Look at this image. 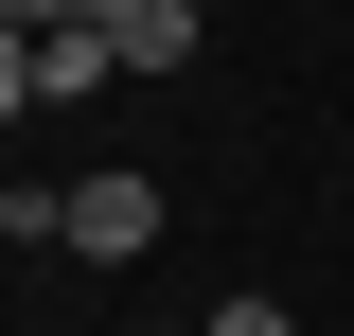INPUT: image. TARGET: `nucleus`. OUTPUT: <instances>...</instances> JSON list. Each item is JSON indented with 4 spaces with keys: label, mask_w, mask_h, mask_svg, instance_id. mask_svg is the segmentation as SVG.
<instances>
[{
    "label": "nucleus",
    "mask_w": 354,
    "mask_h": 336,
    "mask_svg": "<svg viewBox=\"0 0 354 336\" xmlns=\"http://www.w3.org/2000/svg\"><path fill=\"white\" fill-rule=\"evenodd\" d=\"M71 248H88V265H142V248H160V177H124V160L71 177Z\"/></svg>",
    "instance_id": "nucleus-1"
},
{
    "label": "nucleus",
    "mask_w": 354,
    "mask_h": 336,
    "mask_svg": "<svg viewBox=\"0 0 354 336\" xmlns=\"http://www.w3.org/2000/svg\"><path fill=\"white\" fill-rule=\"evenodd\" d=\"M124 71H195V0H88Z\"/></svg>",
    "instance_id": "nucleus-2"
},
{
    "label": "nucleus",
    "mask_w": 354,
    "mask_h": 336,
    "mask_svg": "<svg viewBox=\"0 0 354 336\" xmlns=\"http://www.w3.org/2000/svg\"><path fill=\"white\" fill-rule=\"evenodd\" d=\"M53 18H88V0H0V36H53Z\"/></svg>",
    "instance_id": "nucleus-6"
},
{
    "label": "nucleus",
    "mask_w": 354,
    "mask_h": 336,
    "mask_svg": "<svg viewBox=\"0 0 354 336\" xmlns=\"http://www.w3.org/2000/svg\"><path fill=\"white\" fill-rule=\"evenodd\" d=\"M18 106H36V36H0V124H18Z\"/></svg>",
    "instance_id": "nucleus-5"
},
{
    "label": "nucleus",
    "mask_w": 354,
    "mask_h": 336,
    "mask_svg": "<svg viewBox=\"0 0 354 336\" xmlns=\"http://www.w3.org/2000/svg\"><path fill=\"white\" fill-rule=\"evenodd\" d=\"M195 336H301V319H283V301H213Z\"/></svg>",
    "instance_id": "nucleus-4"
},
{
    "label": "nucleus",
    "mask_w": 354,
    "mask_h": 336,
    "mask_svg": "<svg viewBox=\"0 0 354 336\" xmlns=\"http://www.w3.org/2000/svg\"><path fill=\"white\" fill-rule=\"evenodd\" d=\"M106 71H124L106 18H53V36H36V106H71V88H106Z\"/></svg>",
    "instance_id": "nucleus-3"
}]
</instances>
